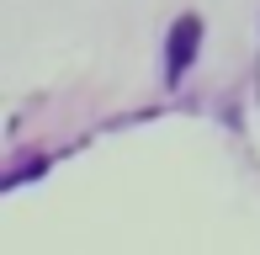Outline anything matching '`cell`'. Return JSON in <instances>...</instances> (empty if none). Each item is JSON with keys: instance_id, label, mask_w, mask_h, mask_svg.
<instances>
[{"instance_id": "1", "label": "cell", "mask_w": 260, "mask_h": 255, "mask_svg": "<svg viewBox=\"0 0 260 255\" xmlns=\"http://www.w3.org/2000/svg\"><path fill=\"white\" fill-rule=\"evenodd\" d=\"M197 16H181V27H175V43H170V69H186V59H191V48H197Z\"/></svg>"}]
</instances>
